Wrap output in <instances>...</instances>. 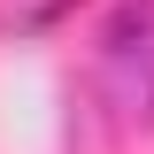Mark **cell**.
Here are the masks:
<instances>
[{
    "mask_svg": "<svg viewBox=\"0 0 154 154\" xmlns=\"http://www.w3.org/2000/svg\"><path fill=\"white\" fill-rule=\"evenodd\" d=\"M100 77H108V100H116V116H123L131 131H146V139H154V46L100 62Z\"/></svg>",
    "mask_w": 154,
    "mask_h": 154,
    "instance_id": "1",
    "label": "cell"
},
{
    "mask_svg": "<svg viewBox=\"0 0 154 154\" xmlns=\"http://www.w3.org/2000/svg\"><path fill=\"white\" fill-rule=\"evenodd\" d=\"M139 46H154V0H116L100 16V62L139 54Z\"/></svg>",
    "mask_w": 154,
    "mask_h": 154,
    "instance_id": "3",
    "label": "cell"
},
{
    "mask_svg": "<svg viewBox=\"0 0 154 154\" xmlns=\"http://www.w3.org/2000/svg\"><path fill=\"white\" fill-rule=\"evenodd\" d=\"M77 8H85V0H8V8H0V38H8V46H38V38H54Z\"/></svg>",
    "mask_w": 154,
    "mask_h": 154,
    "instance_id": "2",
    "label": "cell"
}]
</instances>
